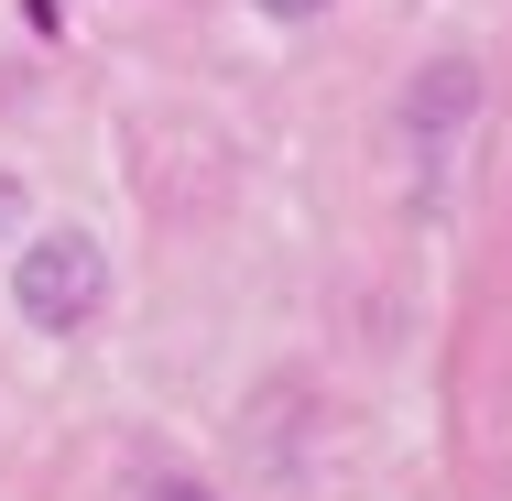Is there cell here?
Returning <instances> with one entry per match:
<instances>
[{
  "label": "cell",
  "mask_w": 512,
  "mask_h": 501,
  "mask_svg": "<svg viewBox=\"0 0 512 501\" xmlns=\"http://www.w3.org/2000/svg\"><path fill=\"white\" fill-rule=\"evenodd\" d=\"M99 295H109V262H99L88 229H44V240L11 251V305H22L44 338H77V327L99 316Z\"/></svg>",
  "instance_id": "1"
},
{
  "label": "cell",
  "mask_w": 512,
  "mask_h": 501,
  "mask_svg": "<svg viewBox=\"0 0 512 501\" xmlns=\"http://www.w3.org/2000/svg\"><path fill=\"white\" fill-rule=\"evenodd\" d=\"M262 11H273V22H306V11H327V0H262Z\"/></svg>",
  "instance_id": "2"
},
{
  "label": "cell",
  "mask_w": 512,
  "mask_h": 501,
  "mask_svg": "<svg viewBox=\"0 0 512 501\" xmlns=\"http://www.w3.org/2000/svg\"><path fill=\"white\" fill-rule=\"evenodd\" d=\"M153 501H207V491H186V480H164V491H153Z\"/></svg>",
  "instance_id": "3"
}]
</instances>
